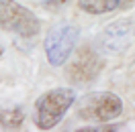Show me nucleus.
<instances>
[{"instance_id":"nucleus-1","label":"nucleus","mask_w":135,"mask_h":132,"mask_svg":"<svg viewBox=\"0 0 135 132\" xmlns=\"http://www.w3.org/2000/svg\"><path fill=\"white\" fill-rule=\"evenodd\" d=\"M76 102V91L70 87H55V90L45 91L35 104V124L41 130L55 128L66 112L74 106Z\"/></svg>"},{"instance_id":"nucleus-2","label":"nucleus","mask_w":135,"mask_h":132,"mask_svg":"<svg viewBox=\"0 0 135 132\" xmlns=\"http://www.w3.org/2000/svg\"><path fill=\"white\" fill-rule=\"evenodd\" d=\"M123 112V100L110 91H92L78 102V116L92 122H109Z\"/></svg>"},{"instance_id":"nucleus-3","label":"nucleus","mask_w":135,"mask_h":132,"mask_svg":"<svg viewBox=\"0 0 135 132\" xmlns=\"http://www.w3.org/2000/svg\"><path fill=\"white\" fill-rule=\"evenodd\" d=\"M0 29L21 37H35L41 23L27 6L15 0H0Z\"/></svg>"},{"instance_id":"nucleus-4","label":"nucleus","mask_w":135,"mask_h":132,"mask_svg":"<svg viewBox=\"0 0 135 132\" xmlns=\"http://www.w3.org/2000/svg\"><path fill=\"white\" fill-rule=\"evenodd\" d=\"M78 35H80L78 26L70 23H59L47 33L43 47H45V57L53 67H59L68 61L78 43Z\"/></svg>"},{"instance_id":"nucleus-5","label":"nucleus","mask_w":135,"mask_h":132,"mask_svg":"<svg viewBox=\"0 0 135 132\" xmlns=\"http://www.w3.org/2000/svg\"><path fill=\"white\" fill-rule=\"evenodd\" d=\"M135 37V25L131 20H117V23H113L109 25L100 35H98V49H102L104 53H121V51H125L131 41H133Z\"/></svg>"},{"instance_id":"nucleus-6","label":"nucleus","mask_w":135,"mask_h":132,"mask_svg":"<svg viewBox=\"0 0 135 132\" xmlns=\"http://www.w3.org/2000/svg\"><path fill=\"white\" fill-rule=\"evenodd\" d=\"M98 73H100V59L90 47L78 51V55L74 57V61L70 63V69H68V75L80 83L92 81Z\"/></svg>"},{"instance_id":"nucleus-7","label":"nucleus","mask_w":135,"mask_h":132,"mask_svg":"<svg viewBox=\"0 0 135 132\" xmlns=\"http://www.w3.org/2000/svg\"><path fill=\"white\" fill-rule=\"evenodd\" d=\"M78 6L88 14H104L119 8V0H78Z\"/></svg>"},{"instance_id":"nucleus-8","label":"nucleus","mask_w":135,"mask_h":132,"mask_svg":"<svg viewBox=\"0 0 135 132\" xmlns=\"http://www.w3.org/2000/svg\"><path fill=\"white\" fill-rule=\"evenodd\" d=\"M25 120V112L21 108H12V110H2L0 108V124L8 130H15L18 128Z\"/></svg>"},{"instance_id":"nucleus-9","label":"nucleus","mask_w":135,"mask_h":132,"mask_svg":"<svg viewBox=\"0 0 135 132\" xmlns=\"http://www.w3.org/2000/svg\"><path fill=\"white\" fill-rule=\"evenodd\" d=\"M84 132H115L117 128L115 126H104V128H98V126H92V128H82Z\"/></svg>"},{"instance_id":"nucleus-10","label":"nucleus","mask_w":135,"mask_h":132,"mask_svg":"<svg viewBox=\"0 0 135 132\" xmlns=\"http://www.w3.org/2000/svg\"><path fill=\"white\" fill-rule=\"evenodd\" d=\"M133 4H135V0H119V8H129Z\"/></svg>"},{"instance_id":"nucleus-11","label":"nucleus","mask_w":135,"mask_h":132,"mask_svg":"<svg viewBox=\"0 0 135 132\" xmlns=\"http://www.w3.org/2000/svg\"><path fill=\"white\" fill-rule=\"evenodd\" d=\"M61 2H66V0H51V4H61Z\"/></svg>"},{"instance_id":"nucleus-12","label":"nucleus","mask_w":135,"mask_h":132,"mask_svg":"<svg viewBox=\"0 0 135 132\" xmlns=\"http://www.w3.org/2000/svg\"><path fill=\"white\" fill-rule=\"evenodd\" d=\"M0 55H2V47H0Z\"/></svg>"}]
</instances>
